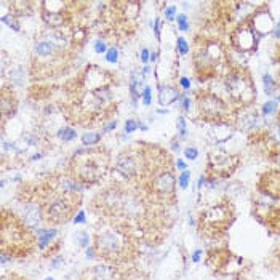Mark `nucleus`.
Segmentation results:
<instances>
[{
    "mask_svg": "<svg viewBox=\"0 0 280 280\" xmlns=\"http://www.w3.org/2000/svg\"><path fill=\"white\" fill-rule=\"evenodd\" d=\"M114 76L98 64H88L64 83L61 111L74 125L95 127L106 123L117 111L112 95Z\"/></svg>",
    "mask_w": 280,
    "mask_h": 280,
    "instance_id": "f257e3e1",
    "label": "nucleus"
},
{
    "mask_svg": "<svg viewBox=\"0 0 280 280\" xmlns=\"http://www.w3.org/2000/svg\"><path fill=\"white\" fill-rule=\"evenodd\" d=\"M31 187L32 191L22 187L21 192L31 194L27 199L39 203L43 222L51 226L66 224L71 221L83 200V186L71 180L67 175H51L39 184H31Z\"/></svg>",
    "mask_w": 280,
    "mask_h": 280,
    "instance_id": "f03ea898",
    "label": "nucleus"
},
{
    "mask_svg": "<svg viewBox=\"0 0 280 280\" xmlns=\"http://www.w3.org/2000/svg\"><path fill=\"white\" fill-rule=\"evenodd\" d=\"M95 255L111 266H125L140 255V236L128 222L100 216L93 232Z\"/></svg>",
    "mask_w": 280,
    "mask_h": 280,
    "instance_id": "7ed1b4c3",
    "label": "nucleus"
},
{
    "mask_svg": "<svg viewBox=\"0 0 280 280\" xmlns=\"http://www.w3.org/2000/svg\"><path fill=\"white\" fill-rule=\"evenodd\" d=\"M50 39H40L36 42L31 56L32 80H45L58 77L71 69L77 51L71 43V27L50 29Z\"/></svg>",
    "mask_w": 280,
    "mask_h": 280,
    "instance_id": "20e7f679",
    "label": "nucleus"
},
{
    "mask_svg": "<svg viewBox=\"0 0 280 280\" xmlns=\"http://www.w3.org/2000/svg\"><path fill=\"white\" fill-rule=\"evenodd\" d=\"M192 71L199 82L222 79L231 64L229 51L218 37L197 34L192 42Z\"/></svg>",
    "mask_w": 280,
    "mask_h": 280,
    "instance_id": "39448f33",
    "label": "nucleus"
},
{
    "mask_svg": "<svg viewBox=\"0 0 280 280\" xmlns=\"http://www.w3.org/2000/svg\"><path fill=\"white\" fill-rule=\"evenodd\" d=\"M141 2H107L100 11V32L107 42L119 45L130 40L136 32Z\"/></svg>",
    "mask_w": 280,
    "mask_h": 280,
    "instance_id": "423d86ee",
    "label": "nucleus"
},
{
    "mask_svg": "<svg viewBox=\"0 0 280 280\" xmlns=\"http://www.w3.org/2000/svg\"><path fill=\"white\" fill-rule=\"evenodd\" d=\"M112 163L111 152L102 146L79 149L74 152L66 167V175L80 186L90 187L106 178Z\"/></svg>",
    "mask_w": 280,
    "mask_h": 280,
    "instance_id": "0eeeda50",
    "label": "nucleus"
},
{
    "mask_svg": "<svg viewBox=\"0 0 280 280\" xmlns=\"http://www.w3.org/2000/svg\"><path fill=\"white\" fill-rule=\"evenodd\" d=\"M0 248L11 258H27L39 248L37 234L11 210L2 208L0 220Z\"/></svg>",
    "mask_w": 280,
    "mask_h": 280,
    "instance_id": "6e6552de",
    "label": "nucleus"
},
{
    "mask_svg": "<svg viewBox=\"0 0 280 280\" xmlns=\"http://www.w3.org/2000/svg\"><path fill=\"white\" fill-rule=\"evenodd\" d=\"M234 221H236V208L229 199H222L200 211L196 226L200 237L221 240L227 236Z\"/></svg>",
    "mask_w": 280,
    "mask_h": 280,
    "instance_id": "1a4fd4ad",
    "label": "nucleus"
},
{
    "mask_svg": "<svg viewBox=\"0 0 280 280\" xmlns=\"http://www.w3.org/2000/svg\"><path fill=\"white\" fill-rule=\"evenodd\" d=\"M226 91V100L242 112L256 101V85L251 72L242 64L231 62L221 79Z\"/></svg>",
    "mask_w": 280,
    "mask_h": 280,
    "instance_id": "9d476101",
    "label": "nucleus"
},
{
    "mask_svg": "<svg viewBox=\"0 0 280 280\" xmlns=\"http://www.w3.org/2000/svg\"><path fill=\"white\" fill-rule=\"evenodd\" d=\"M196 106L199 119L213 125H236L240 111H237L226 96H221L211 88H200L196 91Z\"/></svg>",
    "mask_w": 280,
    "mask_h": 280,
    "instance_id": "9b49d317",
    "label": "nucleus"
},
{
    "mask_svg": "<svg viewBox=\"0 0 280 280\" xmlns=\"http://www.w3.org/2000/svg\"><path fill=\"white\" fill-rule=\"evenodd\" d=\"M240 162H242V157L239 154L210 152L207 157V167H205L203 176L211 184L218 180H227L237 171Z\"/></svg>",
    "mask_w": 280,
    "mask_h": 280,
    "instance_id": "f8f14e48",
    "label": "nucleus"
},
{
    "mask_svg": "<svg viewBox=\"0 0 280 280\" xmlns=\"http://www.w3.org/2000/svg\"><path fill=\"white\" fill-rule=\"evenodd\" d=\"M227 37H229V47L239 53H253L258 50L261 39L258 32L255 31V27L251 26L248 16H245L242 21L234 24L227 32Z\"/></svg>",
    "mask_w": 280,
    "mask_h": 280,
    "instance_id": "ddd939ff",
    "label": "nucleus"
},
{
    "mask_svg": "<svg viewBox=\"0 0 280 280\" xmlns=\"http://www.w3.org/2000/svg\"><path fill=\"white\" fill-rule=\"evenodd\" d=\"M248 146L255 149L262 159L276 163L280 160V144L269 135V131L258 128L248 135Z\"/></svg>",
    "mask_w": 280,
    "mask_h": 280,
    "instance_id": "4468645a",
    "label": "nucleus"
},
{
    "mask_svg": "<svg viewBox=\"0 0 280 280\" xmlns=\"http://www.w3.org/2000/svg\"><path fill=\"white\" fill-rule=\"evenodd\" d=\"M234 260V255L226 245L211 247L205 256V264L215 274H229V266Z\"/></svg>",
    "mask_w": 280,
    "mask_h": 280,
    "instance_id": "2eb2a0df",
    "label": "nucleus"
},
{
    "mask_svg": "<svg viewBox=\"0 0 280 280\" xmlns=\"http://www.w3.org/2000/svg\"><path fill=\"white\" fill-rule=\"evenodd\" d=\"M256 191L280 202V168H267L262 171L256 182Z\"/></svg>",
    "mask_w": 280,
    "mask_h": 280,
    "instance_id": "dca6fc26",
    "label": "nucleus"
},
{
    "mask_svg": "<svg viewBox=\"0 0 280 280\" xmlns=\"http://www.w3.org/2000/svg\"><path fill=\"white\" fill-rule=\"evenodd\" d=\"M255 216L267 227V231L271 234H274V236H280V205L256 203Z\"/></svg>",
    "mask_w": 280,
    "mask_h": 280,
    "instance_id": "f3484780",
    "label": "nucleus"
},
{
    "mask_svg": "<svg viewBox=\"0 0 280 280\" xmlns=\"http://www.w3.org/2000/svg\"><path fill=\"white\" fill-rule=\"evenodd\" d=\"M248 16V20L251 22V26L255 27V31L258 32L260 37H264L267 34L274 32L276 24H274L272 15L269 13V7L266 3L260 5V8H256L255 11H251Z\"/></svg>",
    "mask_w": 280,
    "mask_h": 280,
    "instance_id": "a211bd4d",
    "label": "nucleus"
},
{
    "mask_svg": "<svg viewBox=\"0 0 280 280\" xmlns=\"http://www.w3.org/2000/svg\"><path fill=\"white\" fill-rule=\"evenodd\" d=\"M0 109H2V122H5L8 117H13L18 109V98L15 91L10 87H2L0 93Z\"/></svg>",
    "mask_w": 280,
    "mask_h": 280,
    "instance_id": "6ab92c4d",
    "label": "nucleus"
},
{
    "mask_svg": "<svg viewBox=\"0 0 280 280\" xmlns=\"http://www.w3.org/2000/svg\"><path fill=\"white\" fill-rule=\"evenodd\" d=\"M178 98H180L178 90H175L171 87H162L159 91L160 104H171V102H175Z\"/></svg>",
    "mask_w": 280,
    "mask_h": 280,
    "instance_id": "aec40b11",
    "label": "nucleus"
},
{
    "mask_svg": "<svg viewBox=\"0 0 280 280\" xmlns=\"http://www.w3.org/2000/svg\"><path fill=\"white\" fill-rule=\"evenodd\" d=\"M56 229H39L37 231V239H39V248L43 250L48 243L53 242V239L56 237Z\"/></svg>",
    "mask_w": 280,
    "mask_h": 280,
    "instance_id": "412c9836",
    "label": "nucleus"
},
{
    "mask_svg": "<svg viewBox=\"0 0 280 280\" xmlns=\"http://www.w3.org/2000/svg\"><path fill=\"white\" fill-rule=\"evenodd\" d=\"M262 83H264L266 93H272V91L277 88L276 79H274V76H271V74H266V76H262Z\"/></svg>",
    "mask_w": 280,
    "mask_h": 280,
    "instance_id": "4be33fe9",
    "label": "nucleus"
},
{
    "mask_svg": "<svg viewBox=\"0 0 280 280\" xmlns=\"http://www.w3.org/2000/svg\"><path fill=\"white\" fill-rule=\"evenodd\" d=\"M100 140H101V133H85L82 136L83 144H88V146H95Z\"/></svg>",
    "mask_w": 280,
    "mask_h": 280,
    "instance_id": "5701e85b",
    "label": "nucleus"
},
{
    "mask_svg": "<svg viewBox=\"0 0 280 280\" xmlns=\"http://www.w3.org/2000/svg\"><path fill=\"white\" fill-rule=\"evenodd\" d=\"M189 181H191V171L184 170V171H182V173L178 176V184H180V187H181L182 191L187 189V186H189Z\"/></svg>",
    "mask_w": 280,
    "mask_h": 280,
    "instance_id": "b1692460",
    "label": "nucleus"
},
{
    "mask_svg": "<svg viewBox=\"0 0 280 280\" xmlns=\"http://www.w3.org/2000/svg\"><path fill=\"white\" fill-rule=\"evenodd\" d=\"M277 102L276 101H267L262 104L261 107V112L264 114V116H269V114H274V112H277Z\"/></svg>",
    "mask_w": 280,
    "mask_h": 280,
    "instance_id": "393cba45",
    "label": "nucleus"
},
{
    "mask_svg": "<svg viewBox=\"0 0 280 280\" xmlns=\"http://www.w3.org/2000/svg\"><path fill=\"white\" fill-rule=\"evenodd\" d=\"M60 136L62 138V141H71V140L76 138V130H74L72 127H66L60 131Z\"/></svg>",
    "mask_w": 280,
    "mask_h": 280,
    "instance_id": "a878e982",
    "label": "nucleus"
},
{
    "mask_svg": "<svg viewBox=\"0 0 280 280\" xmlns=\"http://www.w3.org/2000/svg\"><path fill=\"white\" fill-rule=\"evenodd\" d=\"M176 47H178V51L181 55H186L187 51H189V43L186 42L184 37H178V40H176Z\"/></svg>",
    "mask_w": 280,
    "mask_h": 280,
    "instance_id": "bb28decb",
    "label": "nucleus"
},
{
    "mask_svg": "<svg viewBox=\"0 0 280 280\" xmlns=\"http://www.w3.org/2000/svg\"><path fill=\"white\" fill-rule=\"evenodd\" d=\"M176 21H178V27L182 32L189 31V22H187V16L186 15H178V16H176Z\"/></svg>",
    "mask_w": 280,
    "mask_h": 280,
    "instance_id": "cd10ccee",
    "label": "nucleus"
},
{
    "mask_svg": "<svg viewBox=\"0 0 280 280\" xmlns=\"http://www.w3.org/2000/svg\"><path fill=\"white\" fill-rule=\"evenodd\" d=\"M136 128H138V122H136V120L130 119L125 122V131H127V133H131V131H135Z\"/></svg>",
    "mask_w": 280,
    "mask_h": 280,
    "instance_id": "c85d7f7f",
    "label": "nucleus"
},
{
    "mask_svg": "<svg viewBox=\"0 0 280 280\" xmlns=\"http://www.w3.org/2000/svg\"><path fill=\"white\" fill-rule=\"evenodd\" d=\"M184 156L189 160H196L199 157V151L196 149V147H187V149L184 151Z\"/></svg>",
    "mask_w": 280,
    "mask_h": 280,
    "instance_id": "c756f323",
    "label": "nucleus"
},
{
    "mask_svg": "<svg viewBox=\"0 0 280 280\" xmlns=\"http://www.w3.org/2000/svg\"><path fill=\"white\" fill-rule=\"evenodd\" d=\"M142 100H144V104H146V106L151 104L152 93H151V88H149V87H144V91H142Z\"/></svg>",
    "mask_w": 280,
    "mask_h": 280,
    "instance_id": "7c9ffc66",
    "label": "nucleus"
},
{
    "mask_svg": "<svg viewBox=\"0 0 280 280\" xmlns=\"http://www.w3.org/2000/svg\"><path fill=\"white\" fill-rule=\"evenodd\" d=\"M117 58H119V55H117V50L116 48H109L107 50V61L109 62H117Z\"/></svg>",
    "mask_w": 280,
    "mask_h": 280,
    "instance_id": "2f4dec72",
    "label": "nucleus"
},
{
    "mask_svg": "<svg viewBox=\"0 0 280 280\" xmlns=\"http://www.w3.org/2000/svg\"><path fill=\"white\" fill-rule=\"evenodd\" d=\"M2 21H3V22H8V26H10V27H13L15 31H20V26L16 24V21L13 20V16H11V18H10V16H3Z\"/></svg>",
    "mask_w": 280,
    "mask_h": 280,
    "instance_id": "473e14b6",
    "label": "nucleus"
},
{
    "mask_svg": "<svg viewBox=\"0 0 280 280\" xmlns=\"http://www.w3.org/2000/svg\"><path fill=\"white\" fill-rule=\"evenodd\" d=\"M272 61H274V64H280V42L277 43V47L276 50H274V56H272Z\"/></svg>",
    "mask_w": 280,
    "mask_h": 280,
    "instance_id": "72a5a7b5",
    "label": "nucleus"
},
{
    "mask_svg": "<svg viewBox=\"0 0 280 280\" xmlns=\"http://www.w3.org/2000/svg\"><path fill=\"white\" fill-rule=\"evenodd\" d=\"M180 85L182 87V90H189L191 88V82H189V79H187V77H181L180 79Z\"/></svg>",
    "mask_w": 280,
    "mask_h": 280,
    "instance_id": "f704fd0d",
    "label": "nucleus"
},
{
    "mask_svg": "<svg viewBox=\"0 0 280 280\" xmlns=\"http://www.w3.org/2000/svg\"><path fill=\"white\" fill-rule=\"evenodd\" d=\"M95 50H96V53H102V51H106V43L98 40V42L95 43Z\"/></svg>",
    "mask_w": 280,
    "mask_h": 280,
    "instance_id": "c9c22d12",
    "label": "nucleus"
},
{
    "mask_svg": "<svg viewBox=\"0 0 280 280\" xmlns=\"http://www.w3.org/2000/svg\"><path fill=\"white\" fill-rule=\"evenodd\" d=\"M178 125H180V131H181V135L184 136L186 135V122H184V117H180L178 119Z\"/></svg>",
    "mask_w": 280,
    "mask_h": 280,
    "instance_id": "e433bc0d",
    "label": "nucleus"
},
{
    "mask_svg": "<svg viewBox=\"0 0 280 280\" xmlns=\"http://www.w3.org/2000/svg\"><path fill=\"white\" fill-rule=\"evenodd\" d=\"M79 237H80V245H82V247H85V245L88 243V234H87V232H80Z\"/></svg>",
    "mask_w": 280,
    "mask_h": 280,
    "instance_id": "4c0bfd02",
    "label": "nucleus"
},
{
    "mask_svg": "<svg viewBox=\"0 0 280 280\" xmlns=\"http://www.w3.org/2000/svg\"><path fill=\"white\" fill-rule=\"evenodd\" d=\"M74 222H76V224H80V222H85V213H83V211H79V213L76 215V218H74Z\"/></svg>",
    "mask_w": 280,
    "mask_h": 280,
    "instance_id": "58836bf2",
    "label": "nucleus"
},
{
    "mask_svg": "<svg viewBox=\"0 0 280 280\" xmlns=\"http://www.w3.org/2000/svg\"><path fill=\"white\" fill-rule=\"evenodd\" d=\"M141 61H142V62L149 61V51H147V48H144V50L141 51Z\"/></svg>",
    "mask_w": 280,
    "mask_h": 280,
    "instance_id": "ea45409f",
    "label": "nucleus"
},
{
    "mask_svg": "<svg viewBox=\"0 0 280 280\" xmlns=\"http://www.w3.org/2000/svg\"><path fill=\"white\" fill-rule=\"evenodd\" d=\"M175 11H176V8L175 7H170L168 10H167V20H173L175 18Z\"/></svg>",
    "mask_w": 280,
    "mask_h": 280,
    "instance_id": "a19ab883",
    "label": "nucleus"
},
{
    "mask_svg": "<svg viewBox=\"0 0 280 280\" xmlns=\"http://www.w3.org/2000/svg\"><path fill=\"white\" fill-rule=\"evenodd\" d=\"M200 255H202V250H196V251H194L192 261H194V262H199V261H200Z\"/></svg>",
    "mask_w": 280,
    "mask_h": 280,
    "instance_id": "79ce46f5",
    "label": "nucleus"
},
{
    "mask_svg": "<svg viewBox=\"0 0 280 280\" xmlns=\"http://www.w3.org/2000/svg\"><path fill=\"white\" fill-rule=\"evenodd\" d=\"M274 79H276V83H277V88L280 87V64H277V74L274 76Z\"/></svg>",
    "mask_w": 280,
    "mask_h": 280,
    "instance_id": "37998d69",
    "label": "nucleus"
},
{
    "mask_svg": "<svg viewBox=\"0 0 280 280\" xmlns=\"http://www.w3.org/2000/svg\"><path fill=\"white\" fill-rule=\"evenodd\" d=\"M154 27H156V37L160 39V20L159 18L156 20V26H154Z\"/></svg>",
    "mask_w": 280,
    "mask_h": 280,
    "instance_id": "c03bdc74",
    "label": "nucleus"
},
{
    "mask_svg": "<svg viewBox=\"0 0 280 280\" xmlns=\"http://www.w3.org/2000/svg\"><path fill=\"white\" fill-rule=\"evenodd\" d=\"M182 107H184V111H189V109H191V100H189V98H184V102H182Z\"/></svg>",
    "mask_w": 280,
    "mask_h": 280,
    "instance_id": "a18cd8bd",
    "label": "nucleus"
},
{
    "mask_svg": "<svg viewBox=\"0 0 280 280\" xmlns=\"http://www.w3.org/2000/svg\"><path fill=\"white\" fill-rule=\"evenodd\" d=\"M176 167H178L180 170H182V171H184V170H186V163L182 162V160H178V162H176Z\"/></svg>",
    "mask_w": 280,
    "mask_h": 280,
    "instance_id": "49530a36",
    "label": "nucleus"
},
{
    "mask_svg": "<svg viewBox=\"0 0 280 280\" xmlns=\"http://www.w3.org/2000/svg\"><path fill=\"white\" fill-rule=\"evenodd\" d=\"M277 123H279V127H280V109L277 111Z\"/></svg>",
    "mask_w": 280,
    "mask_h": 280,
    "instance_id": "de8ad7c7",
    "label": "nucleus"
},
{
    "mask_svg": "<svg viewBox=\"0 0 280 280\" xmlns=\"http://www.w3.org/2000/svg\"><path fill=\"white\" fill-rule=\"evenodd\" d=\"M45 280H53V279H45Z\"/></svg>",
    "mask_w": 280,
    "mask_h": 280,
    "instance_id": "09e8293b",
    "label": "nucleus"
}]
</instances>
